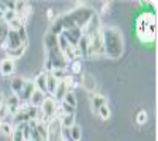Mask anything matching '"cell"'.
Listing matches in <instances>:
<instances>
[{"instance_id":"cell-28","label":"cell","mask_w":158,"mask_h":141,"mask_svg":"<svg viewBox=\"0 0 158 141\" xmlns=\"http://www.w3.org/2000/svg\"><path fill=\"white\" fill-rule=\"evenodd\" d=\"M59 107H61L62 114H72V113H75V107L66 105L65 102H59Z\"/></svg>"},{"instance_id":"cell-1","label":"cell","mask_w":158,"mask_h":141,"mask_svg":"<svg viewBox=\"0 0 158 141\" xmlns=\"http://www.w3.org/2000/svg\"><path fill=\"white\" fill-rule=\"evenodd\" d=\"M103 48L105 55L109 58H118L124 51V41L122 33L116 27H103Z\"/></svg>"},{"instance_id":"cell-14","label":"cell","mask_w":158,"mask_h":141,"mask_svg":"<svg viewBox=\"0 0 158 141\" xmlns=\"http://www.w3.org/2000/svg\"><path fill=\"white\" fill-rule=\"evenodd\" d=\"M58 82H59V81L52 75V73H51V72H47V93H49V95H54V92H55V89H56V85H58Z\"/></svg>"},{"instance_id":"cell-20","label":"cell","mask_w":158,"mask_h":141,"mask_svg":"<svg viewBox=\"0 0 158 141\" xmlns=\"http://www.w3.org/2000/svg\"><path fill=\"white\" fill-rule=\"evenodd\" d=\"M37 131H38L40 137L43 138V141H47L48 140V123L38 120V123H37Z\"/></svg>"},{"instance_id":"cell-9","label":"cell","mask_w":158,"mask_h":141,"mask_svg":"<svg viewBox=\"0 0 158 141\" xmlns=\"http://www.w3.org/2000/svg\"><path fill=\"white\" fill-rule=\"evenodd\" d=\"M99 28H102V24H100V20H99V16L95 13V14L92 16V19L89 20V23L86 24L85 28H83L82 31H83V34H85V35H89V34L95 33L96 30H99Z\"/></svg>"},{"instance_id":"cell-25","label":"cell","mask_w":158,"mask_h":141,"mask_svg":"<svg viewBox=\"0 0 158 141\" xmlns=\"http://www.w3.org/2000/svg\"><path fill=\"white\" fill-rule=\"evenodd\" d=\"M17 17V14H16V11H14V10H9V9H6L3 11V21L4 23H10V21H11V20L13 19H16Z\"/></svg>"},{"instance_id":"cell-23","label":"cell","mask_w":158,"mask_h":141,"mask_svg":"<svg viewBox=\"0 0 158 141\" xmlns=\"http://www.w3.org/2000/svg\"><path fill=\"white\" fill-rule=\"evenodd\" d=\"M62 102H65L66 105L72 106V107H76V96H75V93H73L72 90L66 92V95L64 96V99H62Z\"/></svg>"},{"instance_id":"cell-18","label":"cell","mask_w":158,"mask_h":141,"mask_svg":"<svg viewBox=\"0 0 158 141\" xmlns=\"http://www.w3.org/2000/svg\"><path fill=\"white\" fill-rule=\"evenodd\" d=\"M26 52V45H20L17 48H7L6 49V54H7V58L13 59V58H20V56H23V54Z\"/></svg>"},{"instance_id":"cell-35","label":"cell","mask_w":158,"mask_h":141,"mask_svg":"<svg viewBox=\"0 0 158 141\" xmlns=\"http://www.w3.org/2000/svg\"><path fill=\"white\" fill-rule=\"evenodd\" d=\"M58 141H62V140H58Z\"/></svg>"},{"instance_id":"cell-19","label":"cell","mask_w":158,"mask_h":141,"mask_svg":"<svg viewBox=\"0 0 158 141\" xmlns=\"http://www.w3.org/2000/svg\"><path fill=\"white\" fill-rule=\"evenodd\" d=\"M24 83H26V79L20 78V76H17V78H14L13 81H11V85H10V86H11V90H13V93L16 96L21 92V89H23Z\"/></svg>"},{"instance_id":"cell-4","label":"cell","mask_w":158,"mask_h":141,"mask_svg":"<svg viewBox=\"0 0 158 141\" xmlns=\"http://www.w3.org/2000/svg\"><path fill=\"white\" fill-rule=\"evenodd\" d=\"M72 82H73V79L71 78V76H68V78L65 79H61L58 82V85H56V89H55V92H54V100L55 102H62V99L64 96L66 95V92H69V90H72Z\"/></svg>"},{"instance_id":"cell-34","label":"cell","mask_w":158,"mask_h":141,"mask_svg":"<svg viewBox=\"0 0 158 141\" xmlns=\"http://www.w3.org/2000/svg\"><path fill=\"white\" fill-rule=\"evenodd\" d=\"M0 127H2V120H0Z\"/></svg>"},{"instance_id":"cell-16","label":"cell","mask_w":158,"mask_h":141,"mask_svg":"<svg viewBox=\"0 0 158 141\" xmlns=\"http://www.w3.org/2000/svg\"><path fill=\"white\" fill-rule=\"evenodd\" d=\"M58 118H59L61 126H62V127H66V128H71L76 123L75 113H72V114H62V116H59Z\"/></svg>"},{"instance_id":"cell-27","label":"cell","mask_w":158,"mask_h":141,"mask_svg":"<svg viewBox=\"0 0 158 141\" xmlns=\"http://www.w3.org/2000/svg\"><path fill=\"white\" fill-rule=\"evenodd\" d=\"M11 141H24L23 137V131L19 126H16V128L13 130V134H11Z\"/></svg>"},{"instance_id":"cell-7","label":"cell","mask_w":158,"mask_h":141,"mask_svg":"<svg viewBox=\"0 0 158 141\" xmlns=\"http://www.w3.org/2000/svg\"><path fill=\"white\" fill-rule=\"evenodd\" d=\"M23 45L21 44V41H20L19 38V34H17V31H13V30H9V33H7L6 35V39H4V49L7 48H17V47Z\"/></svg>"},{"instance_id":"cell-22","label":"cell","mask_w":158,"mask_h":141,"mask_svg":"<svg viewBox=\"0 0 158 141\" xmlns=\"http://www.w3.org/2000/svg\"><path fill=\"white\" fill-rule=\"evenodd\" d=\"M69 133H71V137H72L73 141H79V140H81V137H82V135H81V134H82L81 126L76 124V123H75V124H73L71 128H69Z\"/></svg>"},{"instance_id":"cell-24","label":"cell","mask_w":158,"mask_h":141,"mask_svg":"<svg viewBox=\"0 0 158 141\" xmlns=\"http://www.w3.org/2000/svg\"><path fill=\"white\" fill-rule=\"evenodd\" d=\"M69 66H71V72L72 73H81L82 72V62H81V59H73V61H71V62L68 64Z\"/></svg>"},{"instance_id":"cell-6","label":"cell","mask_w":158,"mask_h":141,"mask_svg":"<svg viewBox=\"0 0 158 141\" xmlns=\"http://www.w3.org/2000/svg\"><path fill=\"white\" fill-rule=\"evenodd\" d=\"M34 90H35V85H34V82L33 81H27L26 79V83H24L21 92L17 95V97H19L20 102H21V100H23V102H28Z\"/></svg>"},{"instance_id":"cell-5","label":"cell","mask_w":158,"mask_h":141,"mask_svg":"<svg viewBox=\"0 0 158 141\" xmlns=\"http://www.w3.org/2000/svg\"><path fill=\"white\" fill-rule=\"evenodd\" d=\"M61 34L65 37L66 41H68L71 45H78L81 37L83 35V31H82V28H79V27H72V28L62 31Z\"/></svg>"},{"instance_id":"cell-33","label":"cell","mask_w":158,"mask_h":141,"mask_svg":"<svg viewBox=\"0 0 158 141\" xmlns=\"http://www.w3.org/2000/svg\"><path fill=\"white\" fill-rule=\"evenodd\" d=\"M3 19V11H2V10H0V20Z\"/></svg>"},{"instance_id":"cell-3","label":"cell","mask_w":158,"mask_h":141,"mask_svg":"<svg viewBox=\"0 0 158 141\" xmlns=\"http://www.w3.org/2000/svg\"><path fill=\"white\" fill-rule=\"evenodd\" d=\"M41 109V122L48 123L49 120L56 117V102L52 97H45V100L43 102V105L40 106Z\"/></svg>"},{"instance_id":"cell-26","label":"cell","mask_w":158,"mask_h":141,"mask_svg":"<svg viewBox=\"0 0 158 141\" xmlns=\"http://www.w3.org/2000/svg\"><path fill=\"white\" fill-rule=\"evenodd\" d=\"M0 131L3 133L4 135H11V134H13V126H11V123L2 122V127H0Z\"/></svg>"},{"instance_id":"cell-15","label":"cell","mask_w":158,"mask_h":141,"mask_svg":"<svg viewBox=\"0 0 158 141\" xmlns=\"http://www.w3.org/2000/svg\"><path fill=\"white\" fill-rule=\"evenodd\" d=\"M90 105H92V110H93V113H96L98 114V110L102 106H105L106 105V99H105V96H102V95H95L92 97V100H90Z\"/></svg>"},{"instance_id":"cell-12","label":"cell","mask_w":158,"mask_h":141,"mask_svg":"<svg viewBox=\"0 0 158 141\" xmlns=\"http://www.w3.org/2000/svg\"><path fill=\"white\" fill-rule=\"evenodd\" d=\"M33 82H34V85H35V89H38V90H41L43 93L47 95V72L45 71L40 72Z\"/></svg>"},{"instance_id":"cell-29","label":"cell","mask_w":158,"mask_h":141,"mask_svg":"<svg viewBox=\"0 0 158 141\" xmlns=\"http://www.w3.org/2000/svg\"><path fill=\"white\" fill-rule=\"evenodd\" d=\"M98 114L102 118H105V120H107L109 117H110V109H109V106L107 105H105V106H102V107L98 110Z\"/></svg>"},{"instance_id":"cell-10","label":"cell","mask_w":158,"mask_h":141,"mask_svg":"<svg viewBox=\"0 0 158 141\" xmlns=\"http://www.w3.org/2000/svg\"><path fill=\"white\" fill-rule=\"evenodd\" d=\"M14 68H16V65H14L13 59H10V58L2 59V62H0V72H2V75H4V76L11 75L14 72Z\"/></svg>"},{"instance_id":"cell-32","label":"cell","mask_w":158,"mask_h":141,"mask_svg":"<svg viewBox=\"0 0 158 141\" xmlns=\"http://www.w3.org/2000/svg\"><path fill=\"white\" fill-rule=\"evenodd\" d=\"M4 103V96H3V93L0 92V105H3Z\"/></svg>"},{"instance_id":"cell-8","label":"cell","mask_w":158,"mask_h":141,"mask_svg":"<svg viewBox=\"0 0 158 141\" xmlns=\"http://www.w3.org/2000/svg\"><path fill=\"white\" fill-rule=\"evenodd\" d=\"M4 105H6V107H7V112H9V114L14 116L20 110L21 102H20L19 97H17V96L13 93V95H10L9 97L4 100Z\"/></svg>"},{"instance_id":"cell-2","label":"cell","mask_w":158,"mask_h":141,"mask_svg":"<svg viewBox=\"0 0 158 141\" xmlns=\"http://www.w3.org/2000/svg\"><path fill=\"white\" fill-rule=\"evenodd\" d=\"M93 14H95V11H93L92 9H89V7H86V6H81V7H78V9H73V10H71V11H68L66 16L71 19V21H72L76 27L83 30L86 24L89 23V20L92 19Z\"/></svg>"},{"instance_id":"cell-17","label":"cell","mask_w":158,"mask_h":141,"mask_svg":"<svg viewBox=\"0 0 158 141\" xmlns=\"http://www.w3.org/2000/svg\"><path fill=\"white\" fill-rule=\"evenodd\" d=\"M44 44H45L47 49H52L58 47V35L51 33H47L45 37H44Z\"/></svg>"},{"instance_id":"cell-11","label":"cell","mask_w":158,"mask_h":141,"mask_svg":"<svg viewBox=\"0 0 158 141\" xmlns=\"http://www.w3.org/2000/svg\"><path fill=\"white\" fill-rule=\"evenodd\" d=\"M47 95L45 93H43L41 90H38V89H35L33 92V95H31V97H30V106H33V107H37L38 109L40 106L43 105V102L45 100Z\"/></svg>"},{"instance_id":"cell-21","label":"cell","mask_w":158,"mask_h":141,"mask_svg":"<svg viewBox=\"0 0 158 141\" xmlns=\"http://www.w3.org/2000/svg\"><path fill=\"white\" fill-rule=\"evenodd\" d=\"M78 48H79V51H81V54H82V56H88V37H86L85 34L79 39Z\"/></svg>"},{"instance_id":"cell-31","label":"cell","mask_w":158,"mask_h":141,"mask_svg":"<svg viewBox=\"0 0 158 141\" xmlns=\"http://www.w3.org/2000/svg\"><path fill=\"white\" fill-rule=\"evenodd\" d=\"M47 14H48V19H52V17H54V10L52 9H48Z\"/></svg>"},{"instance_id":"cell-30","label":"cell","mask_w":158,"mask_h":141,"mask_svg":"<svg viewBox=\"0 0 158 141\" xmlns=\"http://www.w3.org/2000/svg\"><path fill=\"white\" fill-rule=\"evenodd\" d=\"M147 118H148L147 112H145V110H140V112H138V114H137V118H135V120H137L138 124H144V123L147 122Z\"/></svg>"},{"instance_id":"cell-13","label":"cell","mask_w":158,"mask_h":141,"mask_svg":"<svg viewBox=\"0 0 158 141\" xmlns=\"http://www.w3.org/2000/svg\"><path fill=\"white\" fill-rule=\"evenodd\" d=\"M82 86L89 90V92H93L96 89V81L90 73H83L82 75Z\"/></svg>"}]
</instances>
